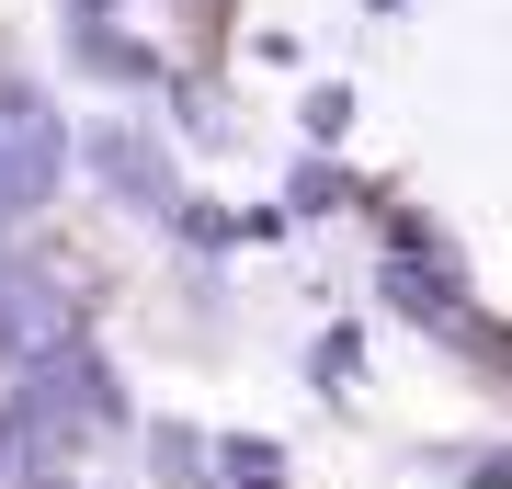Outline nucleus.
Instances as JSON below:
<instances>
[{
  "mask_svg": "<svg viewBox=\"0 0 512 489\" xmlns=\"http://www.w3.org/2000/svg\"><path fill=\"white\" fill-rule=\"evenodd\" d=\"M35 182H46V126H35V103H0V217L35 205Z\"/></svg>",
  "mask_w": 512,
  "mask_h": 489,
  "instance_id": "obj_1",
  "label": "nucleus"
},
{
  "mask_svg": "<svg viewBox=\"0 0 512 489\" xmlns=\"http://www.w3.org/2000/svg\"><path fill=\"white\" fill-rule=\"evenodd\" d=\"M35 330H46V308H35V285H0V353H12V342H35Z\"/></svg>",
  "mask_w": 512,
  "mask_h": 489,
  "instance_id": "obj_2",
  "label": "nucleus"
}]
</instances>
